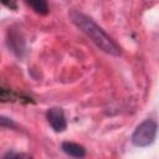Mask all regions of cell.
Instances as JSON below:
<instances>
[{
	"label": "cell",
	"instance_id": "2",
	"mask_svg": "<svg viewBox=\"0 0 159 159\" xmlns=\"http://www.w3.org/2000/svg\"><path fill=\"white\" fill-rule=\"evenodd\" d=\"M157 134H158L157 122L152 118H147L135 127L130 139L133 145L138 148H145L154 143Z\"/></svg>",
	"mask_w": 159,
	"mask_h": 159
},
{
	"label": "cell",
	"instance_id": "9",
	"mask_svg": "<svg viewBox=\"0 0 159 159\" xmlns=\"http://www.w3.org/2000/svg\"><path fill=\"white\" fill-rule=\"evenodd\" d=\"M2 1V4L5 5V6H7L9 9H16V2H15V0H1Z\"/></svg>",
	"mask_w": 159,
	"mask_h": 159
},
{
	"label": "cell",
	"instance_id": "8",
	"mask_svg": "<svg viewBox=\"0 0 159 159\" xmlns=\"http://www.w3.org/2000/svg\"><path fill=\"white\" fill-rule=\"evenodd\" d=\"M0 125H1V128H14L15 123L10 118H6L5 116H1L0 117Z\"/></svg>",
	"mask_w": 159,
	"mask_h": 159
},
{
	"label": "cell",
	"instance_id": "1",
	"mask_svg": "<svg viewBox=\"0 0 159 159\" xmlns=\"http://www.w3.org/2000/svg\"><path fill=\"white\" fill-rule=\"evenodd\" d=\"M70 19H71L72 24L82 34H84L101 51H103L111 56L120 55V47L117 45V42L92 17H89L88 15H86L78 10H71Z\"/></svg>",
	"mask_w": 159,
	"mask_h": 159
},
{
	"label": "cell",
	"instance_id": "7",
	"mask_svg": "<svg viewBox=\"0 0 159 159\" xmlns=\"http://www.w3.org/2000/svg\"><path fill=\"white\" fill-rule=\"evenodd\" d=\"M4 159H12V158H30L29 154H24V153H15V152H7L2 155Z\"/></svg>",
	"mask_w": 159,
	"mask_h": 159
},
{
	"label": "cell",
	"instance_id": "4",
	"mask_svg": "<svg viewBox=\"0 0 159 159\" xmlns=\"http://www.w3.org/2000/svg\"><path fill=\"white\" fill-rule=\"evenodd\" d=\"M61 149L65 154L72 158H83L86 157V149L83 145L75 142H63L61 144Z\"/></svg>",
	"mask_w": 159,
	"mask_h": 159
},
{
	"label": "cell",
	"instance_id": "3",
	"mask_svg": "<svg viewBox=\"0 0 159 159\" xmlns=\"http://www.w3.org/2000/svg\"><path fill=\"white\" fill-rule=\"evenodd\" d=\"M46 119L50 127L57 133H61L67 128V120L61 108H57V107L48 108V111L46 112Z\"/></svg>",
	"mask_w": 159,
	"mask_h": 159
},
{
	"label": "cell",
	"instance_id": "5",
	"mask_svg": "<svg viewBox=\"0 0 159 159\" xmlns=\"http://www.w3.org/2000/svg\"><path fill=\"white\" fill-rule=\"evenodd\" d=\"M36 14L47 15L48 14V4L47 0H24Z\"/></svg>",
	"mask_w": 159,
	"mask_h": 159
},
{
	"label": "cell",
	"instance_id": "6",
	"mask_svg": "<svg viewBox=\"0 0 159 159\" xmlns=\"http://www.w3.org/2000/svg\"><path fill=\"white\" fill-rule=\"evenodd\" d=\"M10 35V32H9ZM19 35L17 34H11L7 42H9V47H11V50L16 53V55H21V52L24 51V41L20 40L19 41Z\"/></svg>",
	"mask_w": 159,
	"mask_h": 159
}]
</instances>
